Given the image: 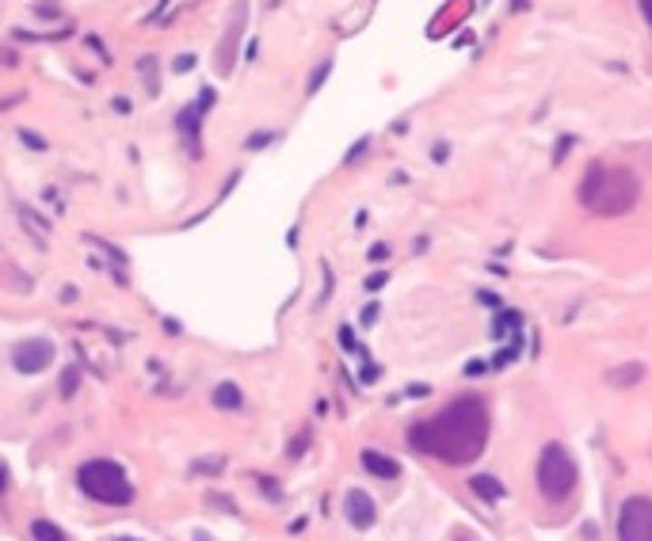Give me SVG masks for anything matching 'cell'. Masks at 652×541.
I'll list each match as a JSON object with an SVG mask.
<instances>
[{
  "label": "cell",
  "instance_id": "cell-1",
  "mask_svg": "<svg viewBox=\"0 0 652 541\" xmlns=\"http://www.w3.org/2000/svg\"><path fill=\"white\" fill-rule=\"evenodd\" d=\"M484 439H489V408H484L481 397H458L439 416L423 420L408 431V442L420 454L439 458L446 465L473 461L484 450Z\"/></svg>",
  "mask_w": 652,
  "mask_h": 541
},
{
  "label": "cell",
  "instance_id": "cell-2",
  "mask_svg": "<svg viewBox=\"0 0 652 541\" xmlns=\"http://www.w3.org/2000/svg\"><path fill=\"white\" fill-rule=\"evenodd\" d=\"M641 195V183L629 168H614V164H595L588 168V176L580 183V202L584 210L599 214V217H618L633 210V202Z\"/></svg>",
  "mask_w": 652,
  "mask_h": 541
},
{
  "label": "cell",
  "instance_id": "cell-3",
  "mask_svg": "<svg viewBox=\"0 0 652 541\" xmlns=\"http://www.w3.org/2000/svg\"><path fill=\"white\" fill-rule=\"evenodd\" d=\"M77 484L92 503H103V507H126L134 499V484H130L126 469L111 458H92L77 469Z\"/></svg>",
  "mask_w": 652,
  "mask_h": 541
},
{
  "label": "cell",
  "instance_id": "cell-4",
  "mask_svg": "<svg viewBox=\"0 0 652 541\" xmlns=\"http://www.w3.org/2000/svg\"><path fill=\"white\" fill-rule=\"evenodd\" d=\"M576 480H580V469H576L572 454L561 442H546L542 454H538V492H542L550 503H561L572 496Z\"/></svg>",
  "mask_w": 652,
  "mask_h": 541
},
{
  "label": "cell",
  "instance_id": "cell-5",
  "mask_svg": "<svg viewBox=\"0 0 652 541\" xmlns=\"http://www.w3.org/2000/svg\"><path fill=\"white\" fill-rule=\"evenodd\" d=\"M618 541H652V499L629 496L618 507Z\"/></svg>",
  "mask_w": 652,
  "mask_h": 541
},
{
  "label": "cell",
  "instance_id": "cell-6",
  "mask_svg": "<svg viewBox=\"0 0 652 541\" xmlns=\"http://www.w3.org/2000/svg\"><path fill=\"white\" fill-rule=\"evenodd\" d=\"M54 359H58V347H54L50 340H43V335H34V340H24V343L12 347L15 374H43V370L54 366Z\"/></svg>",
  "mask_w": 652,
  "mask_h": 541
},
{
  "label": "cell",
  "instance_id": "cell-7",
  "mask_svg": "<svg viewBox=\"0 0 652 541\" xmlns=\"http://www.w3.org/2000/svg\"><path fill=\"white\" fill-rule=\"evenodd\" d=\"M207 107H214V88H202V92H199V103L183 107L180 115H176V126H180V134L188 138L191 157H199V122H202V115H207Z\"/></svg>",
  "mask_w": 652,
  "mask_h": 541
},
{
  "label": "cell",
  "instance_id": "cell-8",
  "mask_svg": "<svg viewBox=\"0 0 652 541\" xmlns=\"http://www.w3.org/2000/svg\"><path fill=\"white\" fill-rule=\"evenodd\" d=\"M344 511H347V522H351L355 530H370V527H375V518H378L375 499H370L363 488H351V492H347Z\"/></svg>",
  "mask_w": 652,
  "mask_h": 541
},
{
  "label": "cell",
  "instance_id": "cell-9",
  "mask_svg": "<svg viewBox=\"0 0 652 541\" xmlns=\"http://www.w3.org/2000/svg\"><path fill=\"white\" fill-rule=\"evenodd\" d=\"M363 465H366V473H375V477H382V480L401 477V465L389 458V454H378V450H363Z\"/></svg>",
  "mask_w": 652,
  "mask_h": 541
},
{
  "label": "cell",
  "instance_id": "cell-10",
  "mask_svg": "<svg viewBox=\"0 0 652 541\" xmlns=\"http://www.w3.org/2000/svg\"><path fill=\"white\" fill-rule=\"evenodd\" d=\"M210 401L221 408V412H237V408L245 404V393H240V389H237L233 382H221V385L214 389V397H210Z\"/></svg>",
  "mask_w": 652,
  "mask_h": 541
},
{
  "label": "cell",
  "instance_id": "cell-11",
  "mask_svg": "<svg viewBox=\"0 0 652 541\" xmlns=\"http://www.w3.org/2000/svg\"><path fill=\"white\" fill-rule=\"evenodd\" d=\"M470 488H473L484 503H496L500 496H504V484H500L496 477H473V480H470Z\"/></svg>",
  "mask_w": 652,
  "mask_h": 541
},
{
  "label": "cell",
  "instance_id": "cell-12",
  "mask_svg": "<svg viewBox=\"0 0 652 541\" xmlns=\"http://www.w3.org/2000/svg\"><path fill=\"white\" fill-rule=\"evenodd\" d=\"M31 534H34V541H69V534L54 527L50 518H34V522H31Z\"/></svg>",
  "mask_w": 652,
  "mask_h": 541
},
{
  "label": "cell",
  "instance_id": "cell-13",
  "mask_svg": "<svg viewBox=\"0 0 652 541\" xmlns=\"http://www.w3.org/2000/svg\"><path fill=\"white\" fill-rule=\"evenodd\" d=\"M77 382H81V370H77V366H69L65 374H62V397H65V401L77 393Z\"/></svg>",
  "mask_w": 652,
  "mask_h": 541
},
{
  "label": "cell",
  "instance_id": "cell-14",
  "mask_svg": "<svg viewBox=\"0 0 652 541\" xmlns=\"http://www.w3.org/2000/svg\"><path fill=\"white\" fill-rule=\"evenodd\" d=\"M172 69H176V72H191V69H195V58H191V53H183V58H176Z\"/></svg>",
  "mask_w": 652,
  "mask_h": 541
},
{
  "label": "cell",
  "instance_id": "cell-15",
  "mask_svg": "<svg viewBox=\"0 0 652 541\" xmlns=\"http://www.w3.org/2000/svg\"><path fill=\"white\" fill-rule=\"evenodd\" d=\"M20 138H24L27 145H34V149H46V141H43V138H34V134H27V130H20Z\"/></svg>",
  "mask_w": 652,
  "mask_h": 541
},
{
  "label": "cell",
  "instance_id": "cell-16",
  "mask_svg": "<svg viewBox=\"0 0 652 541\" xmlns=\"http://www.w3.org/2000/svg\"><path fill=\"white\" fill-rule=\"evenodd\" d=\"M5 492H8V469L0 465V496H5Z\"/></svg>",
  "mask_w": 652,
  "mask_h": 541
},
{
  "label": "cell",
  "instance_id": "cell-17",
  "mask_svg": "<svg viewBox=\"0 0 652 541\" xmlns=\"http://www.w3.org/2000/svg\"><path fill=\"white\" fill-rule=\"evenodd\" d=\"M39 15H58V12L50 8V0H39Z\"/></svg>",
  "mask_w": 652,
  "mask_h": 541
},
{
  "label": "cell",
  "instance_id": "cell-18",
  "mask_svg": "<svg viewBox=\"0 0 652 541\" xmlns=\"http://www.w3.org/2000/svg\"><path fill=\"white\" fill-rule=\"evenodd\" d=\"M641 8H645V20L652 24V0H641Z\"/></svg>",
  "mask_w": 652,
  "mask_h": 541
},
{
  "label": "cell",
  "instance_id": "cell-19",
  "mask_svg": "<svg viewBox=\"0 0 652 541\" xmlns=\"http://www.w3.org/2000/svg\"><path fill=\"white\" fill-rule=\"evenodd\" d=\"M107 541H141V537H107Z\"/></svg>",
  "mask_w": 652,
  "mask_h": 541
}]
</instances>
